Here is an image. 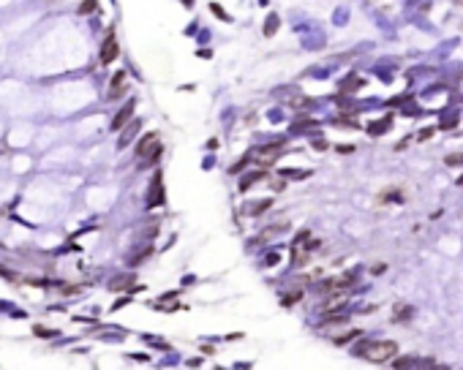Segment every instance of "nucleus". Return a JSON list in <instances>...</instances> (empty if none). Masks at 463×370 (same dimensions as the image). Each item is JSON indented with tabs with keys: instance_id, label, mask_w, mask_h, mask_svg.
Returning <instances> with one entry per match:
<instances>
[{
	"instance_id": "7",
	"label": "nucleus",
	"mask_w": 463,
	"mask_h": 370,
	"mask_svg": "<svg viewBox=\"0 0 463 370\" xmlns=\"http://www.w3.org/2000/svg\"><path fill=\"white\" fill-rule=\"evenodd\" d=\"M123 93H125V74H123V71H118L115 79L109 82V98H120Z\"/></svg>"
},
{
	"instance_id": "18",
	"label": "nucleus",
	"mask_w": 463,
	"mask_h": 370,
	"mask_svg": "<svg viewBox=\"0 0 463 370\" xmlns=\"http://www.w3.org/2000/svg\"><path fill=\"white\" fill-rule=\"evenodd\" d=\"M357 84H360V79H357V76H349V79H346V82H343V90H349V87H357Z\"/></svg>"
},
{
	"instance_id": "4",
	"label": "nucleus",
	"mask_w": 463,
	"mask_h": 370,
	"mask_svg": "<svg viewBox=\"0 0 463 370\" xmlns=\"http://www.w3.org/2000/svg\"><path fill=\"white\" fill-rule=\"evenodd\" d=\"M134 109H137V101H134V98H131V101H125L123 109H120L118 115L112 117V131H120V128H123V125L134 117Z\"/></svg>"
},
{
	"instance_id": "17",
	"label": "nucleus",
	"mask_w": 463,
	"mask_h": 370,
	"mask_svg": "<svg viewBox=\"0 0 463 370\" xmlns=\"http://www.w3.org/2000/svg\"><path fill=\"white\" fill-rule=\"evenodd\" d=\"M210 11H213L215 17H221V19H229V17H226V11H223L221 6H215V3H213V6H210Z\"/></svg>"
},
{
	"instance_id": "5",
	"label": "nucleus",
	"mask_w": 463,
	"mask_h": 370,
	"mask_svg": "<svg viewBox=\"0 0 463 370\" xmlns=\"http://www.w3.org/2000/svg\"><path fill=\"white\" fill-rule=\"evenodd\" d=\"M164 180H161V174L155 171V180L150 183V199H147V204L150 207H161L164 204Z\"/></svg>"
},
{
	"instance_id": "2",
	"label": "nucleus",
	"mask_w": 463,
	"mask_h": 370,
	"mask_svg": "<svg viewBox=\"0 0 463 370\" xmlns=\"http://www.w3.org/2000/svg\"><path fill=\"white\" fill-rule=\"evenodd\" d=\"M161 152V142H158V134L150 131L145 136L137 142V155H158Z\"/></svg>"
},
{
	"instance_id": "1",
	"label": "nucleus",
	"mask_w": 463,
	"mask_h": 370,
	"mask_svg": "<svg viewBox=\"0 0 463 370\" xmlns=\"http://www.w3.org/2000/svg\"><path fill=\"white\" fill-rule=\"evenodd\" d=\"M395 351H398V343H393V340H376V343L362 340L357 349H354V354L365 356L371 362H387V359L395 356Z\"/></svg>"
},
{
	"instance_id": "12",
	"label": "nucleus",
	"mask_w": 463,
	"mask_h": 370,
	"mask_svg": "<svg viewBox=\"0 0 463 370\" xmlns=\"http://www.w3.org/2000/svg\"><path fill=\"white\" fill-rule=\"evenodd\" d=\"M278 30V17H270L267 19V28H264V35H273Z\"/></svg>"
},
{
	"instance_id": "3",
	"label": "nucleus",
	"mask_w": 463,
	"mask_h": 370,
	"mask_svg": "<svg viewBox=\"0 0 463 370\" xmlns=\"http://www.w3.org/2000/svg\"><path fill=\"white\" fill-rule=\"evenodd\" d=\"M118 55H120L118 38H115V33H109L106 35V41H104V47H101V63H104V66H112V63L118 60Z\"/></svg>"
},
{
	"instance_id": "6",
	"label": "nucleus",
	"mask_w": 463,
	"mask_h": 370,
	"mask_svg": "<svg viewBox=\"0 0 463 370\" xmlns=\"http://www.w3.org/2000/svg\"><path fill=\"white\" fill-rule=\"evenodd\" d=\"M281 152H284V144H270V147H262V150H259V161H262V164H275L278 158H281Z\"/></svg>"
},
{
	"instance_id": "10",
	"label": "nucleus",
	"mask_w": 463,
	"mask_h": 370,
	"mask_svg": "<svg viewBox=\"0 0 463 370\" xmlns=\"http://www.w3.org/2000/svg\"><path fill=\"white\" fill-rule=\"evenodd\" d=\"M387 125H390V117L387 120H376V123L368 125V134H371V136H379L381 131H387Z\"/></svg>"
},
{
	"instance_id": "9",
	"label": "nucleus",
	"mask_w": 463,
	"mask_h": 370,
	"mask_svg": "<svg viewBox=\"0 0 463 370\" xmlns=\"http://www.w3.org/2000/svg\"><path fill=\"white\" fill-rule=\"evenodd\" d=\"M264 177H267L264 171H254V174H248V180H242V183H240V191H248L251 185L259 183V180H264Z\"/></svg>"
},
{
	"instance_id": "11",
	"label": "nucleus",
	"mask_w": 463,
	"mask_h": 370,
	"mask_svg": "<svg viewBox=\"0 0 463 370\" xmlns=\"http://www.w3.org/2000/svg\"><path fill=\"white\" fill-rule=\"evenodd\" d=\"M338 305H343V297H332V300L325 302V313H330V310H335Z\"/></svg>"
},
{
	"instance_id": "8",
	"label": "nucleus",
	"mask_w": 463,
	"mask_h": 370,
	"mask_svg": "<svg viewBox=\"0 0 463 370\" xmlns=\"http://www.w3.org/2000/svg\"><path fill=\"white\" fill-rule=\"evenodd\" d=\"M123 128H125V134H123V136H120V147H125V144H128V142H131L134 136H137V131H139V123H137V120H134L131 125L125 123Z\"/></svg>"
},
{
	"instance_id": "16",
	"label": "nucleus",
	"mask_w": 463,
	"mask_h": 370,
	"mask_svg": "<svg viewBox=\"0 0 463 370\" xmlns=\"http://www.w3.org/2000/svg\"><path fill=\"white\" fill-rule=\"evenodd\" d=\"M82 14H90V11H96V0H85V6L79 8Z\"/></svg>"
},
{
	"instance_id": "15",
	"label": "nucleus",
	"mask_w": 463,
	"mask_h": 370,
	"mask_svg": "<svg viewBox=\"0 0 463 370\" xmlns=\"http://www.w3.org/2000/svg\"><path fill=\"white\" fill-rule=\"evenodd\" d=\"M379 202H401V199H398V191H390V193H381Z\"/></svg>"
},
{
	"instance_id": "19",
	"label": "nucleus",
	"mask_w": 463,
	"mask_h": 370,
	"mask_svg": "<svg viewBox=\"0 0 463 370\" xmlns=\"http://www.w3.org/2000/svg\"><path fill=\"white\" fill-rule=\"evenodd\" d=\"M447 164H449V166H461V164H463V155H452V158H447Z\"/></svg>"
},
{
	"instance_id": "21",
	"label": "nucleus",
	"mask_w": 463,
	"mask_h": 370,
	"mask_svg": "<svg viewBox=\"0 0 463 370\" xmlns=\"http://www.w3.org/2000/svg\"><path fill=\"white\" fill-rule=\"evenodd\" d=\"M452 3H455V6H463V0H452Z\"/></svg>"
},
{
	"instance_id": "20",
	"label": "nucleus",
	"mask_w": 463,
	"mask_h": 370,
	"mask_svg": "<svg viewBox=\"0 0 463 370\" xmlns=\"http://www.w3.org/2000/svg\"><path fill=\"white\" fill-rule=\"evenodd\" d=\"M430 134H433V128H422V131H420V139H428Z\"/></svg>"
},
{
	"instance_id": "13",
	"label": "nucleus",
	"mask_w": 463,
	"mask_h": 370,
	"mask_svg": "<svg viewBox=\"0 0 463 370\" xmlns=\"http://www.w3.org/2000/svg\"><path fill=\"white\" fill-rule=\"evenodd\" d=\"M360 335V329H352V332H346V335H341V337H335V343H349L352 337H357Z\"/></svg>"
},
{
	"instance_id": "14",
	"label": "nucleus",
	"mask_w": 463,
	"mask_h": 370,
	"mask_svg": "<svg viewBox=\"0 0 463 370\" xmlns=\"http://www.w3.org/2000/svg\"><path fill=\"white\" fill-rule=\"evenodd\" d=\"M33 332H35V335H38V337H52V335H55L52 329H44L41 324H38V327H33Z\"/></svg>"
}]
</instances>
